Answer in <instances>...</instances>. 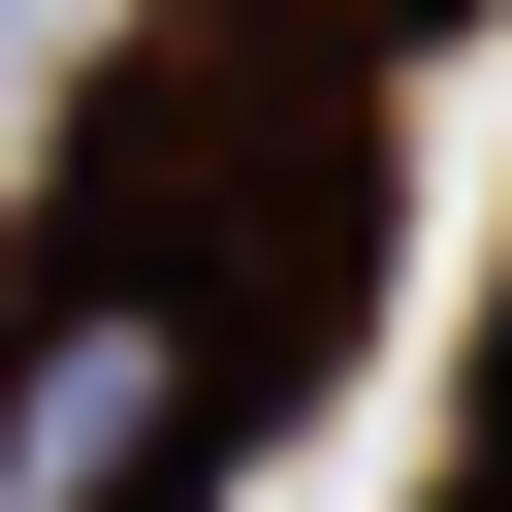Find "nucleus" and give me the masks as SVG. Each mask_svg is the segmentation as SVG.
<instances>
[{
	"label": "nucleus",
	"mask_w": 512,
	"mask_h": 512,
	"mask_svg": "<svg viewBox=\"0 0 512 512\" xmlns=\"http://www.w3.org/2000/svg\"><path fill=\"white\" fill-rule=\"evenodd\" d=\"M224 448V288L192 256H64L32 352H0V512H192Z\"/></svg>",
	"instance_id": "1"
}]
</instances>
